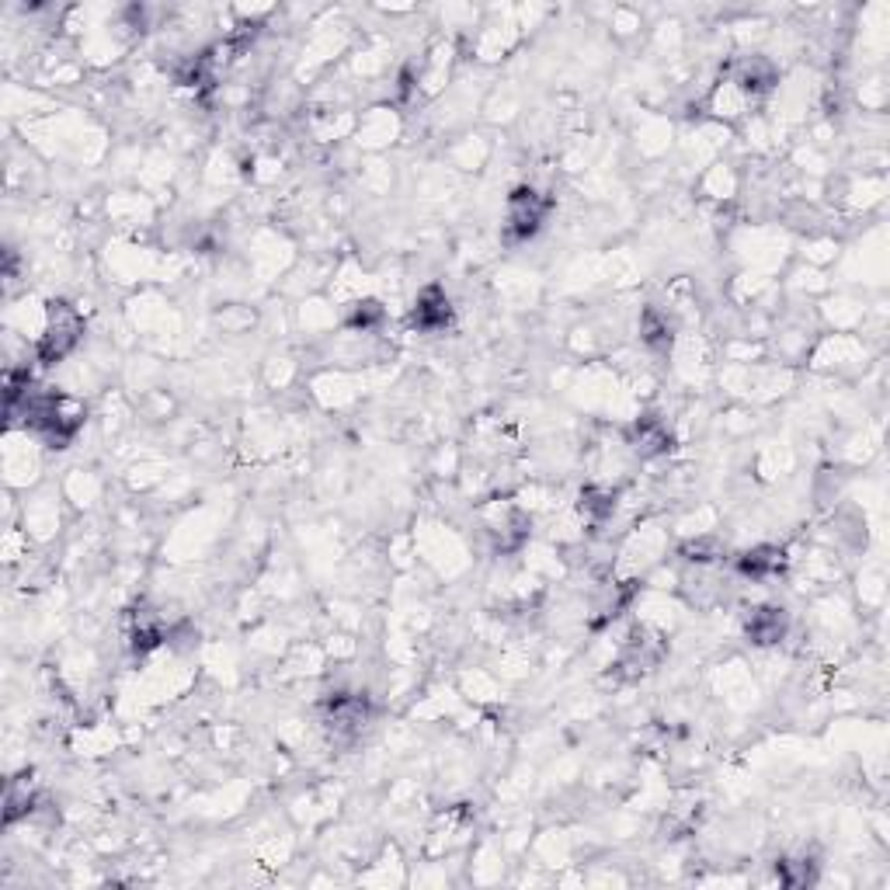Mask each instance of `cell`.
I'll use <instances>...</instances> for the list:
<instances>
[{"label": "cell", "mask_w": 890, "mask_h": 890, "mask_svg": "<svg viewBox=\"0 0 890 890\" xmlns=\"http://www.w3.org/2000/svg\"><path fill=\"white\" fill-rule=\"evenodd\" d=\"M546 209H550V202H546L536 188H529V185L515 188V192L508 195V220H505L508 233H512V237H519V240H529L532 233L543 226Z\"/></svg>", "instance_id": "6da1fadb"}, {"label": "cell", "mask_w": 890, "mask_h": 890, "mask_svg": "<svg viewBox=\"0 0 890 890\" xmlns=\"http://www.w3.org/2000/svg\"><path fill=\"white\" fill-rule=\"evenodd\" d=\"M449 317H452V306L442 289H425L418 306H414V324H418L421 331H442V327L449 324Z\"/></svg>", "instance_id": "7a4b0ae2"}, {"label": "cell", "mask_w": 890, "mask_h": 890, "mask_svg": "<svg viewBox=\"0 0 890 890\" xmlns=\"http://www.w3.org/2000/svg\"><path fill=\"white\" fill-rule=\"evenodd\" d=\"M786 633V612L783 609H755L748 616V637L755 644H776Z\"/></svg>", "instance_id": "3957f363"}]
</instances>
